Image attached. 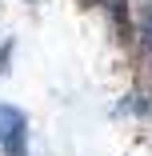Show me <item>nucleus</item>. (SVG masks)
<instances>
[{
  "mask_svg": "<svg viewBox=\"0 0 152 156\" xmlns=\"http://www.w3.org/2000/svg\"><path fill=\"white\" fill-rule=\"evenodd\" d=\"M100 4V0H80V8H96Z\"/></svg>",
  "mask_w": 152,
  "mask_h": 156,
  "instance_id": "nucleus-5",
  "label": "nucleus"
},
{
  "mask_svg": "<svg viewBox=\"0 0 152 156\" xmlns=\"http://www.w3.org/2000/svg\"><path fill=\"white\" fill-rule=\"evenodd\" d=\"M144 36L152 40V4H148V20H144Z\"/></svg>",
  "mask_w": 152,
  "mask_h": 156,
  "instance_id": "nucleus-4",
  "label": "nucleus"
},
{
  "mask_svg": "<svg viewBox=\"0 0 152 156\" xmlns=\"http://www.w3.org/2000/svg\"><path fill=\"white\" fill-rule=\"evenodd\" d=\"M112 16V28L120 32V40H128V0H100Z\"/></svg>",
  "mask_w": 152,
  "mask_h": 156,
  "instance_id": "nucleus-2",
  "label": "nucleus"
},
{
  "mask_svg": "<svg viewBox=\"0 0 152 156\" xmlns=\"http://www.w3.org/2000/svg\"><path fill=\"white\" fill-rule=\"evenodd\" d=\"M0 152L28 156V116L16 104H0Z\"/></svg>",
  "mask_w": 152,
  "mask_h": 156,
  "instance_id": "nucleus-1",
  "label": "nucleus"
},
{
  "mask_svg": "<svg viewBox=\"0 0 152 156\" xmlns=\"http://www.w3.org/2000/svg\"><path fill=\"white\" fill-rule=\"evenodd\" d=\"M12 48H16L12 40H4V44H0V76H4V72H8V64H12Z\"/></svg>",
  "mask_w": 152,
  "mask_h": 156,
  "instance_id": "nucleus-3",
  "label": "nucleus"
}]
</instances>
